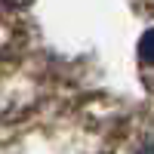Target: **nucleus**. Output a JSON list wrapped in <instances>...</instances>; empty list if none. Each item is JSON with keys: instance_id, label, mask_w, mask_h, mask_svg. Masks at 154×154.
<instances>
[{"instance_id": "1", "label": "nucleus", "mask_w": 154, "mask_h": 154, "mask_svg": "<svg viewBox=\"0 0 154 154\" xmlns=\"http://www.w3.org/2000/svg\"><path fill=\"white\" fill-rule=\"evenodd\" d=\"M139 56H142V62L154 65V28L142 34V40H139Z\"/></svg>"}, {"instance_id": "2", "label": "nucleus", "mask_w": 154, "mask_h": 154, "mask_svg": "<svg viewBox=\"0 0 154 154\" xmlns=\"http://www.w3.org/2000/svg\"><path fill=\"white\" fill-rule=\"evenodd\" d=\"M151 3H154V0H151Z\"/></svg>"}]
</instances>
